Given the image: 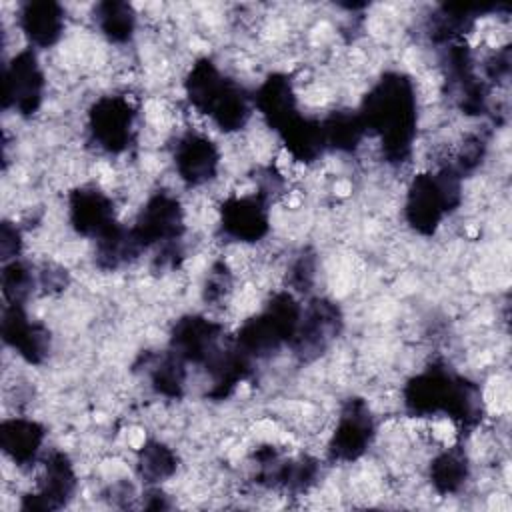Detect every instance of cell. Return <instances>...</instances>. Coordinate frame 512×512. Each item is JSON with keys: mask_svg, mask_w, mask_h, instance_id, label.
<instances>
[{"mask_svg": "<svg viewBox=\"0 0 512 512\" xmlns=\"http://www.w3.org/2000/svg\"><path fill=\"white\" fill-rule=\"evenodd\" d=\"M466 460L460 452L456 450H446L442 454H438L430 466V476L434 486L440 492H454L462 486V482L466 480Z\"/></svg>", "mask_w": 512, "mask_h": 512, "instance_id": "cell-13", "label": "cell"}, {"mask_svg": "<svg viewBox=\"0 0 512 512\" xmlns=\"http://www.w3.org/2000/svg\"><path fill=\"white\" fill-rule=\"evenodd\" d=\"M98 26L104 36L112 42H124L132 36L136 16L128 4H100L98 6Z\"/></svg>", "mask_w": 512, "mask_h": 512, "instance_id": "cell-14", "label": "cell"}, {"mask_svg": "<svg viewBox=\"0 0 512 512\" xmlns=\"http://www.w3.org/2000/svg\"><path fill=\"white\" fill-rule=\"evenodd\" d=\"M134 126V110L122 96L100 98L90 112V130L100 148L120 152L128 146Z\"/></svg>", "mask_w": 512, "mask_h": 512, "instance_id": "cell-4", "label": "cell"}, {"mask_svg": "<svg viewBox=\"0 0 512 512\" xmlns=\"http://www.w3.org/2000/svg\"><path fill=\"white\" fill-rule=\"evenodd\" d=\"M44 92V74L36 60V54L24 50L16 54L6 66V102L18 114L30 116L42 104Z\"/></svg>", "mask_w": 512, "mask_h": 512, "instance_id": "cell-3", "label": "cell"}, {"mask_svg": "<svg viewBox=\"0 0 512 512\" xmlns=\"http://www.w3.org/2000/svg\"><path fill=\"white\" fill-rule=\"evenodd\" d=\"M70 218L78 232L100 238L114 228L112 200L96 188L76 190L70 198Z\"/></svg>", "mask_w": 512, "mask_h": 512, "instance_id": "cell-9", "label": "cell"}, {"mask_svg": "<svg viewBox=\"0 0 512 512\" xmlns=\"http://www.w3.org/2000/svg\"><path fill=\"white\" fill-rule=\"evenodd\" d=\"M414 120V88L404 76L394 74L384 78L366 98L364 128L370 126L382 136V146L392 160H400L408 154L414 134Z\"/></svg>", "mask_w": 512, "mask_h": 512, "instance_id": "cell-1", "label": "cell"}, {"mask_svg": "<svg viewBox=\"0 0 512 512\" xmlns=\"http://www.w3.org/2000/svg\"><path fill=\"white\" fill-rule=\"evenodd\" d=\"M2 334L4 342L28 362H40L48 350V332L42 330L40 324L28 320L22 304L6 306Z\"/></svg>", "mask_w": 512, "mask_h": 512, "instance_id": "cell-8", "label": "cell"}, {"mask_svg": "<svg viewBox=\"0 0 512 512\" xmlns=\"http://www.w3.org/2000/svg\"><path fill=\"white\" fill-rule=\"evenodd\" d=\"M44 440V430L38 422L26 418H12L2 422L0 442L6 456L12 458L16 466H28L36 462L38 450Z\"/></svg>", "mask_w": 512, "mask_h": 512, "instance_id": "cell-11", "label": "cell"}, {"mask_svg": "<svg viewBox=\"0 0 512 512\" xmlns=\"http://www.w3.org/2000/svg\"><path fill=\"white\" fill-rule=\"evenodd\" d=\"M138 468H140V474L148 478V482H162V478L170 476L176 470V458L166 446L158 442H150L140 452Z\"/></svg>", "mask_w": 512, "mask_h": 512, "instance_id": "cell-15", "label": "cell"}, {"mask_svg": "<svg viewBox=\"0 0 512 512\" xmlns=\"http://www.w3.org/2000/svg\"><path fill=\"white\" fill-rule=\"evenodd\" d=\"M456 200L458 184L452 168H444L436 174H420L408 188L406 218L416 230L434 232Z\"/></svg>", "mask_w": 512, "mask_h": 512, "instance_id": "cell-2", "label": "cell"}, {"mask_svg": "<svg viewBox=\"0 0 512 512\" xmlns=\"http://www.w3.org/2000/svg\"><path fill=\"white\" fill-rule=\"evenodd\" d=\"M372 434L374 426L370 410L360 400H354L338 416L330 438V452L334 458L354 460L370 446Z\"/></svg>", "mask_w": 512, "mask_h": 512, "instance_id": "cell-5", "label": "cell"}, {"mask_svg": "<svg viewBox=\"0 0 512 512\" xmlns=\"http://www.w3.org/2000/svg\"><path fill=\"white\" fill-rule=\"evenodd\" d=\"M32 288H34V278L30 268L24 262L14 258L4 264L2 290L8 304H22Z\"/></svg>", "mask_w": 512, "mask_h": 512, "instance_id": "cell-16", "label": "cell"}, {"mask_svg": "<svg viewBox=\"0 0 512 512\" xmlns=\"http://www.w3.org/2000/svg\"><path fill=\"white\" fill-rule=\"evenodd\" d=\"M18 18H20V28L28 36V40L36 46L48 48L62 34L64 14H62V8L54 2L26 4Z\"/></svg>", "mask_w": 512, "mask_h": 512, "instance_id": "cell-12", "label": "cell"}, {"mask_svg": "<svg viewBox=\"0 0 512 512\" xmlns=\"http://www.w3.org/2000/svg\"><path fill=\"white\" fill-rule=\"evenodd\" d=\"M174 158L180 178L192 186H200L212 180L218 168V150L214 142L196 132L178 140Z\"/></svg>", "mask_w": 512, "mask_h": 512, "instance_id": "cell-6", "label": "cell"}, {"mask_svg": "<svg viewBox=\"0 0 512 512\" xmlns=\"http://www.w3.org/2000/svg\"><path fill=\"white\" fill-rule=\"evenodd\" d=\"M76 478L72 464L64 454H52L38 476V486L32 496H26V508H58L70 498Z\"/></svg>", "mask_w": 512, "mask_h": 512, "instance_id": "cell-7", "label": "cell"}, {"mask_svg": "<svg viewBox=\"0 0 512 512\" xmlns=\"http://www.w3.org/2000/svg\"><path fill=\"white\" fill-rule=\"evenodd\" d=\"M222 228L238 242H256L268 230L266 206L256 196L232 198L222 206Z\"/></svg>", "mask_w": 512, "mask_h": 512, "instance_id": "cell-10", "label": "cell"}]
</instances>
